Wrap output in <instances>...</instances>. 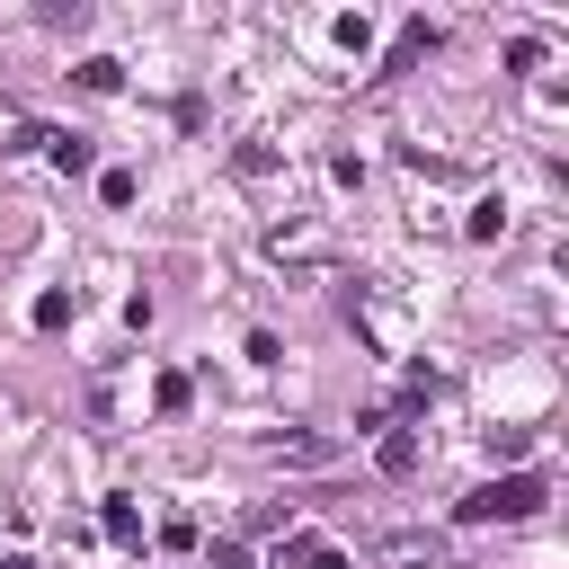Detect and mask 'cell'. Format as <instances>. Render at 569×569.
I'll list each match as a JSON object with an SVG mask.
<instances>
[{
  "label": "cell",
  "mask_w": 569,
  "mask_h": 569,
  "mask_svg": "<svg viewBox=\"0 0 569 569\" xmlns=\"http://www.w3.org/2000/svg\"><path fill=\"white\" fill-rule=\"evenodd\" d=\"M98 525H107V542L142 551V507H133V498H107V507H98Z\"/></svg>",
  "instance_id": "4"
},
{
  "label": "cell",
  "mask_w": 569,
  "mask_h": 569,
  "mask_svg": "<svg viewBox=\"0 0 569 569\" xmlns=\"http://www.w3.org/2000/svg\"><path fill=\"white\" fill-rule=\"evenodd\" d=\"M116 80H124V62H116V53H89V62H80V89H98V98H107Z\"/></svg>",
  "instance_id": "5"
},
{
  "label": "cell",
  "mask_w": 569,
  "mask_h": 569,
  "mask_svg": "<svg viewBox=\"0 0 569 569\" xmlns=\"http://www.w3.org/2000/svg\"><path fill=\"white\" fill-rule=\"evenodd\" d=\"M0 569H36V560H27V551H9V560H0Z\"/></svg>",
  "instance_id": "11"
},
{
  "label": "cell",
  "mask_w": 569,
  "mask_h": 569,
  "mask_svg": "<svg viewBox=\"0 0 569 569\" xmlns=\"http://www.w3.org/2000/svg\"><path fill=\"white\" fill-rule=\"evenodd\" d=\"M542 498H551L542 471H507V480H480L453 516H462V525H525V516H542Z\"/></svg>",
  "instance_id": "1"
},
{
  "label": "cell",
  "mask_w": 569,
  "mask_h": 569,
  "mask_svg": "<svg viewBox=\"0 0 569 569\" xmlns=\"http://www.w3.org/2000/svg\"><path fill=\"white\" fill-rule=\"evenodd\" d=\"M373 462H382L391 480H409V471H418V436H409V427H382V445H373Z\"/></svg>",
  "instance_id": "3"
},
{
  "label": "cell",
  "mask_w": 569,
  "mask_h": 569,
  "mask_svg": "<svg viewBox=\"0 0 569 569\" xmlns=\"http://www.w3.org/2000/svg\"><path fill=\"white\" fill-rule=\"evenodd\" d=\"M311 569H356V560L347 551H311Z\"/></svg>",
  "instance_id": "10"
},
{
  "label": "cell",
  "mask_w": 569,
  "mask_h": 569,
  "mask_svg": "<svg viewBox=\"0 0 569 569\" xmlns=\"http://www.w3.org/2000/svg\"><path fill=\"white\" fill-rule=\"evenodd\" d=\"M71 320V293H36V329H62Z\"/></svg>",
  "instance_id": "8"
},
{
  "label": "cell",
  "mask_w": 569,
  "mask_h": 569,
  "mask_svg": "<svg viewBox=\"0 0 569 569\" xmlns=\"http://www.w3.org/2000/svg\"><path fill=\"white\" fill-rule=\"evenodd\" d=\"M267 258H276V267H320V258H329V240H320V231H276V240H267Z\"/></svg>",
  "instance_id": "2"
},
{
  "label": "cell",
  "mask_w": 569,
  "mask_h": 569,
  "mask_svg": "<svg viewBox=\"0 0 569 569\" xmlns=\"http://www.w3.org/2000/svg\"><path fill=\"white\" fill-rule=\"evenodd\" d=\"M44 151H53V169H89V142L80 133H44Z\"/></svg>",
  "instance_id": "7"
},
{
  "label": "cell",
  "mask_w": 569,
  "mask_h": 569,
  "mask_svg": "<svg viewBox=\"0 0 569 569\" xmlns=\"http://www.w3.org/2000/svg\"><path fill=\"white\" fill-rule=\"evenodd\" d=\"M267 453H276V462H329V445H320V436H276Z\"/></svg>",
  "instance_id": "6"
},
{
  "label": "cell",
  "mask_w": 569,
  "mask_h": 569,
  "mask_svg": "<svg viewBox=\"0 0 569 569\" xmlns=\"http://www.w3.org/2000/svg\"><path fill=\"white\" fill-rule=\"evenodd\" d=\"M151 409H187V373H160L151 382Z\"/></svg>",
  "instance_id": "9"
}]
</instances>
